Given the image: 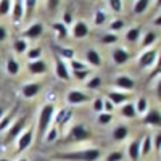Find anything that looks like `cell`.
<instances>
[{
    "instance_id": "cell-55",
    "label": "cell",
    "mask_w": 161,
    "mask_h": 161,
    "mask_svg": "<svg viewBox=\"0 0 161 161\" xmlns=\"http://www.w3.org/2000/svg\"><path fill=\"white\" fill-rule=\"evenodd\" d=\"M0 161H10L8 158H2V159H0Z\"/></svg>"
},
{
    "instance_id": "cell-16",
    "label": "cell",
    "mask_w": 161,
    "mask_h": 161,
    "mask_svg": "<svg viewBox=\"0 0 161 161\" xmlns=\"http://www.w3.org/2000/svg\"><path fill=\"white\" fill-rule=\"evenodd\" d=\"M40 90V86L37 82H31V84H24L21 87V93L24 98H34Z\"/></svg>"
},
{
    "instance_id": "cell-24",
    "label": "cell",
    "mask_w": 161,
    "mask_h": 161,
    "mask_svg": "<svg viewBox=\"0 0 161 161\" xmlns=\"http://www.w3.org/2000/svg\"><path fill=\"white\" fill-rule=\"evenodd\" d=\"M7 73L10 76H16L19 73V63L15 58H8V61H7Z\"/></svg>"
},
{
    "instance_id": "cell-40",
    "label": "cell",
    "mask_w": 161,
    "mask_h": 161,
    "mask_svg": "<svg viewBox=\"0 0 161 161\" xmlns=\"http://www.w3.org/2000/svg\"><path fill=\"white\" fill-rule=\"evenodd\" d=\"M10 8H11V5L8 0H2L0 2V16H7L10 13Z\"/></svg>"
},
{
    "instance_id": "cell-44",
    "label": "cell",
    "mask_w": 161,
    "mask_h": 161,
    "mask_svg": "<svg viewBox=\"0 0 161 161\" xmlns=\"http://www.w3.org/2000/svg\"><path fill=\"white\" fill-rule=\"evenodd\" d=\"M113 111H114V105H113L108 98H105V100H103V113H110V114H111Z\"/></svg>"
},
{
    "instance_id": "cell-14",
    "label": "cell",
    "mask_w": 161,
    "mask_h": 161,
    "mask_svg": "<svg viewBox=\"0 0 161 161\" xmlns=\"http://www.w3.org/2000/svg\"><path fill=\"white\" fill-rule=\"evenodd\" d=\"M71 32H73V37H76V39H84L89 36V26L84 21H77V23H74Z\"/></svg>"
},
{
    "instance_id": "cell-12",
    "label": "cell",
    "mask_w": 161,
    "mask_h": 161,
    "mask_svg": "<svg viewBox=\"0 0 161 161\" xmlns=\"http://www.w3.org/2000/svg\"><path fill=\"white\" fill-rule=\"evenodd\" d=\"M111 58H113V61H114L116 64H124V63L129 61L130 55H129V52H127L126 48L118 47V48H114V50L111 52Z\"/></svg>"
},
{
    "instance_id": "cell-38",
    "label": "cell",
    "mask_w": 161,
    "mask_h": 161,
    "mask_svg": "<svg viewBox=\"0 0 161 161\" xmlns=\"http://www.w3.org/2000/svg\"><path fill=\"white\" fill-rule=\"evenodd\" d=\"M123 159H124V155L121 152H111L105 158V161H123Z\"/></svg>"
},
{
    "instance_id": "cell-15",
    "label": "cell",
    "mask_w": 161,
    "mask_h": 161,
    "mask_svg": "<svg viewBox=\"0 0 161 161\" xmlns=\"http://www.w3.org/2000/svg\"><path fill=\"white\" fill-rule=\"evenodd\" d=\"M28 71H29L31 74H36V76L44 74V73L47 71V63H45V61H42V60L29 61V63H28Z\"/></svg>"
},
{
    "instance_id": "cell-7",
    "label": "cell",
    "mask_w": 161,
    "mask_h": 161,
    "mask_svg": "<svg viewBox=\"0 0 161 161\" xmlns=\"http://www.w3.org/2000/svg\"><path fill=\"white\" fill-rule=\"evenodd\" d=\"M32 139H34V132L32 129H28V130H24L21 136H19V140H18V152H24V150H28L29 148V145L32 143Z\"/></svg>"
},
{
    "instance_id": "cell-9",
    "label": "cell",
    "mask_w": 161,
    "mask_h": 161,
    "mask_svg": "<svg viewBox=\"0 0 161 161\" xmlns=\"http://www.w3.org/2000/svg\"><path fill=\"white\" fill-rule=\"evenodd\" d=\"M114 84H116V87H119L121 90H124V92H129V90H132L134 87H136L134 79H132L130 76H126V74L118 76L116 80H114Z\"/></svg>"
},
{
    "instance_id": "cell-51",
    "label": "cell",
    "mask_w": 161,
    "mask_h": 161,
    "mask_svg": "<svg viewBox=\"0 0 161 161\" xmlns=\"http://www.w3.org/2000/svg\"><path fill=\"white\" fill-rule=\"evenodd\" d=\"M58 3H60L58 0H50V2H48V7H50V8H55Z\"/></svg>"
},
{
    "instance_id": "cell-3",
    "label": "cell",
    "mask_w": 161,
    "mask_h": 161,
    "mask_svg": "<svg viewBox=\"0 0 161 161\" xmlns=\"http://www.w3.org/2000/svg\"><path fill=\"white\" fill-rule=\"evenodd\" d=\"M89 100V93L82 92V90H77V89H73L68 92L66 95V102L69 105H79V103H86Z\"/></svg>"
},
{
    "instance_id": "cell-37",
    "label": "cell",
    "mask_w": 161,
    "mask_h": 161,
    "mask_svg": "<svg viewBox=\"0 0 161 161\" xmlns=\"http://www.w3.org/2000/svg\"><path fill=\"white\" fill-rule=\"evenodd\" d=\"M97 121H98V124H110L113 121V114H110V113H100Z\"/></svg>"
},
{
    "instance_id": "cell-54",
    "label": "cell",
    "mask_w": 161,
    "mask_h": 161,
    "mask_svg": "<svg viewBox=\"0 0 161 161\" xmlns=\"http://www.w3.org/2000/svg\"><path fill=\"white\" fill-rule=\"evenodd\" d=\"M18 161H28V158H21V159H18Z\"/></svg>"
},
{
    "instance_id": "cell-41",
    "label": "cell",
    "mask_w": 161,
    "mask_h": 161,
    "mask_svg": "<svg viewBox=\"0 0 161 161\" xmlns=\"http://www.w3.org/2000/svg\"><path fill=\"white\" fill-rule=\"evenodd\" d=\"M95 24L97 26H102V24H105V21H106V13L103 11V10H98L97 13H95Z\"/></svg>"
},
{
    "instance_id": "cell-52",
    "label": "cell",
    "mask_w": 161,
    "mask_h": 161,
    "mask_svg": "<svg viewBox=\"0 0 161 161\" xmlns=\"http://www.w3.org/2000/svg\"><path fill=\"white\" fill-rule=\"evenodd\" d=\"M153 24L156 26V28H159V24H161V16H156L155 21H153Z\"/></svg>"
},
{
    "instance_id": "cell-11",
    "label": "cell",
    "mask_w": 161,
    "mask_h": 161,
    "mask_svg": "<svg viewBox=\"0 0 161 161\" xmlns=\"http://www.w3.org/2000/svg\"><path fill=\"white\" fill-rule=\"evenodd\" d=\"M55 73H57V76H58L61 80H69V77H71L68 66H66V63H64L60 57L55 58Z\"/></svg>"
},
{
    "instance_id": "cell-29",
    "label": "cell",
    "mask_w": 161,
    "mask_h": 161,
    "mask_svg": "<svg viewBox=\"0 0 161 161\" xmlns=\"http://www.w3.org/2000/svg\"><path fill=\"white\" fill-rule=\"evenodd\" d=\"M28 58L31 61H36V60H40V55H42V48L40 47H34V48H28Z\"/></svg>"
},
{
    "instance_id": "cell-43",
    "label": "cell",
    "mask_w": 161,
    "mask_h": 161,
    "mask_svg": "<svg viewBox=\"0 0 161 161\" xmlns=\"http://www.w3.org/2000/svg\"><path fill=\"white\" fill-rule=\"evenodd\" d=\"M108 5H110V8H111L113 11H116V13L123 10V2H121V0H110Z\"/></svg>"
},
{
    "instance_id": "cell-48",
    "label": "cell",
    "mask_w": 161,
    "mask_h": 161,
    "mask_svg": "<svg viewBox=\"0 0 161 161\" xmlns=\"http://www.w3.org/2000/svg\"><path fill=\"white\" fill-rule=\"evenodd\" d=\"M155 150L156 152H159V148H161V136H159V134H155Z\"/></svg>"
},
{
    "instance_id": "cell-53",
    "label": "cell",
    "mask_w": 161,
    "mask_h": 161,
    "mask_svg": "<svg viewBox=\"0 0 161 161\" xmlns=\"http://www.w3.org/2000/svg\"><path fill=\"white\" fill-rule=\"evenodd\" d=\"M3 114H5V108H3V106H0V119L3 118Z\"/></svg>"
},
{
    "instance_id": "cell-22",
    "label": "cell",
    "mask_w": 161,
    "mask_h": 161,
    "mask_svg": "<svg viewBox=\"0 0 161 161\" xmlns=\"http://www.w3.org/2000/svg\"><path fill=\"white\" fill-rule=\"evenodd\" d=\"M152 152V136H147L143 137V140L140 142V155H143V156H147Z\"/></svg>"
},
{
    "instance_id": "cell-30",
    "label": "cell",
    "mask_w": 161,
    "mask_h": 161,
    "mask_svg": "<svg viewBox=\"0 0 161 161\" xmlns=\"http://www.w3.org/2000/svg\"><path fill=\"white\" fill-rule=\"evenodd\" d=\"M13 114L15 113H8V114H3V118L0 119V132L8 129L11 126V119H13Z\"/></svg>"
},
{
    "instance_id": "cell-25",
    "label": "cell",
    "mask_w": 161,
    "mask_h": 161,
    "mask_svg": "<svg viewBox=\"0 0 161 161\" xmlns=\"http://www.w3.org/2000/svg\"><path fill=\"white\" fill-rule=\"evenodd\" d=\"M140 32H142L140 28H132V29H129V31L126 32V40H127V42H130V44L137 42L139 37H140Z\"/></svg>"
},
{
    "instance_id": "cell-27",
    "label": "cell",
    "mask_w": 161,
    "mask_h": 161,
    "mask_svg": "<svg viewBox=\"0 0 161 161\" xmlns=\"http://www.w3.org/2000/svg\"><path fill=\"white\" fill-rule=\"evenodd\" d=\"M156 39H158L156 31H150V32H147V34H145V37H143L142 45H143V47H152V45L156 42Z\"/></svg>"
},
{
    "instance_id": "cell-34",
    "label": "cell",
    "mask_w": 161,
    "mask_h": 161,
    "mask_svg": "<svg viewBox=\"0 0 161 161\" xmlns=\"http://www.w3.org/2000/svg\"><path fill=\"white\" fill-rule=\"evenodd\" d=\"M60 55L66 60H74V50L73 48H66V47H58Z\"/></svg>"
},
{
    "instance_id": "cell-17",
    "label": "cell",
    "mask_w": 161,
    "mask_h": 161,
    "mask_svg": "<svg viewBox=\"0 0 161 161\" xmlns=\"http://www.w3.org/2000/svg\"><path fill=\"white\" fill-rule=\"evenodd\" d=\"M86 60H87L92 66H102V63H103L100 53H98L97 50H93V48H89V50L86 52Z\"/></svg>"
},
{
    "instance_id": "cell-26",
    "label": "cell",
    "mask_w": 161,
    "mask_h": 161,
    "mask_svg": "<svg viewBox=\"0 0 161 161\" xmlns=\"http://www.w3.org/2000/svg\"><path fill=\"white\" fill-rule=\"evenodd\" d=\"M103 84V79L100 76H92L89 80H87V89L89 90H95V89H100Z\"/></svg>"
},
{
    "instance_id": "cell-13",
    "label": "cell",
    "mask_w": 161,
    "mask_h": 161,
    "mask_svg": "<svg viewBox=\"0 0 161 161\" xmlns=\"http://www.w3.org/2000/svg\"><path fill=\"white\" fill-rule=\"evenodd\" d=\"M143 123L147 126H158L161 123V114H159V110L158 108H152L145 113V118H143Z\"/></svg>"
},
{
    "instance_id": "cell-18",
    "label": "cell",
    "mask_w": 161,
    "mask_h": 161,
    "mask_svg": "<svg viewBox=\"0 0 161 161\" xmlns=\"http://www.w3.org/2000/svg\"><path fill=\"white\" fill-rule=\"evenodd\" d=\"M127 155L132 161H139L140 158V140H132L129 148H127Z\"/></svg>"
},
{
    "instance_id": "cell-4",
    "label": "cell",
    "mask_w": 161,
    "mask_h": 161,
    "mask_svg": "<svg viewBox=\"0 0 161 161\" xmlns=\"http://www.w3.org/2000/svg\"><path fill=\"white\" fill-rule=\"evenodd\" d=\"M24 126H26V118H19L15 124H11V126H10V129H8V132H7L5 140H7V142H11L15 137L21 136V132H23Z\"/></svg>"
},
{
    "instance_id": "cell-21",
    "label": "cell",
    "mask_w": 161,
    "mask_h": 161,
    "mask_svg": "<svg viewBox=\"0 0 161 161\" xmlns=\"http://www.w3.org/2000/svg\"><path fill=\"white\" fill-rule=\"evenodd\" d=\"M127 136H129V127L124 126V124L118 126V127L113 130V139H114V140H124Z\"/></svg>"
},
{
    "instance_id": "cell-36",
    "label": "cell",
    "mask_w": 161,
    "mask_h": 161,
    "mask_svg": "<svg viewBox=\"0 0 161 161\" xmlns=\"http://www.w3.org/2000/svg\"><path fill=\"white\" fill-rule=\"evenodd\" d=\"M123 28H124V21H123V19H114V21H111V24H110V29H111L113 34H116L118 31H121Z\"/></svg>"
},
{
    "instance_id": "cell-33",
    "label": "cell",
    "mask_w": 161,
    "mask_h": 161,
    "mask_svg": "<svg viewBox=\"0 0 161 161\" xmlns=\"http://www.w3.org/2000/svg\"><path fill=\"white\" fill-rule=\"evenodd\" d=\"M118 42V34H113V32H108L102 37V44L103 45H111V44H116Z\"/></svg>"
},
{
    "instance_id": "cell-45",
    "label": "cell",
    "mask_w": 161,
    "mask_h": 161,
    "mask_svg": "<svg viewBox=\"0 0 161 161\" xmlns=\"http://www.w3.org/2000/svg\"><path fill=\"white\" fill-rule=\"evenodd\" d=\"M74 74V77L77 79V80H84V79H87L89 76H90V69H84V71H76V73H73Z\"/></svg>"
},
{
    "instance_id": "cell-39",
    "label": "cell",
    "mask_w": 161,
    "mask_h": 161,
    "mask_svg": "<svg viewBox=\"0 0 161 161\" xmlns=\"http://www.w3.org/2000/svg\"><path fill=\"white\" fill-rule=\"evenodd\" d=\"M57 137H58V129H57V127H52V129L48 130V134H45V136H44L45 142H55Z\"/></svg>"
},
{
    "instance_id": "cell-1",
    "label": "cell",
    "mask_w": 161,
    "mask_h": 161,
    "mask_svg": "<svg viewBox=\"0 0 161 161\" xmlns=\"http://www.w3.org/2000/svg\"><path fill=\"white\" fill-rule=\"evenodd\" d=\"M102 152L98 148H89L80 152H69V153H60L55 158L61 161H97L100 159Z\"/></svg>"
},
{
    "instance_id": "cell-31",
    "label": "cell",
    "mask_w": 161,
    "mask_h": 161,
    "mask_svg": "<svg viewBox=\"0 0 161 161\" xmlns=\"http://www.w3.org/2000/svg\"><path fill=\"white\" fill-rule=\"evenodd\" d=\"M150 3L152 2H148V0H139V2L134 3V11L136 13H143L147 8L150 7Z\"/></svg>"
},
{
    "instance_id": "cell-46",
    "label": "cell",
    "mask_w": 161,
    "mask_h": 161,
    "mask_svg": "<svg viewBox=\"0 0 161 161\" xmlns=\"http://www.w3.org/2000/svg\"><path fill=\"white\" fill-rule=\"evenodd\" d=\"M64 116H66V110H61V111H58V114H57V118H53L55 119V124H64Z\"/></svg>"
},
{
    "instance_id": "cell-42",
    "label": "cell",
    "mask_w": 161,
    "mask_h": 161,
    "mask_svg": "<svg viewBox=\"0 0 161 161\" xmlns=\"http://www.w3.org/2000/svg\"><path fill=\"white\" fill-rule=\"evenodd\" d=\"M93 111L95 113H103V98H100V97H97L95 100H93Z\"/></svg>"
},
{
    "instance_id": "cell-23",
    "label": "cell",
    "mask_w": 161,
    "mask_h": 161,
    "mask_svg": "<svg viewBox=\"0 0 161 161\" xmlns=\"http://www.w3.org/2000/svg\"><path fill=\"white\" fill-rule=\"evenodd\" d=\"M13 48H15L16 53L23 55V53L28 52V42H26V39L19 37V39H15V42H13Z\"/></svg>"
},
{
    "instance_id": "cell-20",
    "label": "cell",
    "mask_w": 161,
    "mask_h": 161,
    "mask_svg": "<svg viewBox=\"0 0 161 161\" xmlns=\"http://www.w3.org/2000/svg\"><path fill=\"white\" fill-rule=\"evenodd\" d=\"M121 114H123L124 118H129V119L136 118V116H137V111H136V105H134V103H130V102H126L123 106H121Z\"/></svg>"
},
{
    "instance_id": "cell-50",
    "label": "cell",
    "mask_w": 161,
    "mask_h": 161,
    "mask_svg": "<svg viewBox=\"0 0 161 161\" xmlns=\"http://www.w3.org/2000/svg\"><path fill=\"white\" fill-rule=\"evenodd\" d=\"M7 39V29L3 28L2 24H0V42H2V40H5Z\"/></svg>"
},
{
    "instance_id": "cell-49",
    "label": "cell",
    "mask_w": 161,
    "mask_h": 161,
    "mask_svg": "<svg viewBox=\"0 0 161 161\" xmlns=\"http://www.w3.org/2000/svg\"><path fill=\"white\" fill-rule=\"evenodd\" d=\"M63 19H64V23H63L64 26H66V24H69V23L73 21V18H71V13H69V11H66L64 15H63Z\"/></svg>"
},
{
    "instance_id": "cell-8",
    "label": "cell",
    "mask_w": 161,
    "mask_h": 161,
    "mask_svg": "<svg viewBox=\"0 0 161 161\" xmlns=\"http://www.w3.org/2000/svg\"><path fill=\"white\" fill-rule=\"evenodd\" d=\"M42 32H44V26L40 24V23H32L28 29H26L24 32H23V39H31V40H36V39H39L40 36H42Z\"/></svg>"
},
{
    "instance_id": "cell-35",
    "label": "cell",
    "mask_w": 161,
    "mask_h": 161,
    "mask_svg": "<svg viewBox=\"0 0 161 161\" xmlns=\"http://www.w3.org/2000/svg\"><path fill=\"white\" fill-rule=\"evenodd\" d=\"M71 68H73V73L89 69V68H87V64H86L84 61H79V60H71Z\"/></svg>"
},
{
    "instance_id": "cell-32",
    "label": "cell",
    "mask_w": 161,
    "mask_h": 161,
    "mask_svg": "<svg viewBox=\"0 0 161 161\" xmlns=\"http://www.w3.org/2000/svg\"><path fill=\"white\" fill-rule=\"evenodd\" d=\"M52 28L55 29V32H57L60 37H66V36H68V28H66L63 23H53Z\"/></svg>"
},
{
    "instance_id": "cell-47",
    "label": "cell",
    "mask_w": 161,
    "mask_h": 161,
    "mask_svg": "<svg viewBox=\"0 0 161 161\" xmlns=\"http://www.w3.org/2000/svg\"><path fill=\"white\" fill-rule=\"evenodd\" d=\"M23 5H24L26 10H28V15H31V11L36 8V2H34V0H28V2H23Z\"/></svg>"
},
{
    "instance_id": "cell-28",
    "label": "cell",
    "mask_w": 161,
    "mask_h": 161,
    "mask_svg": "<svg viewBox=\"0 0 161 161\" xmlns=\"http://www.w3.org/2000/svg\"><path fill=\"white\" fill-rule=\"evenodd\" d=\"M134 105H136V111L137 113H147L148 111V102H147L145 97H140L137 100V103H134Z\"/></svg>"
},
{
    "instance_id": "cell-5",
    "label": "cell",
    "mask_w": 161,
    "mask_h": 161,
    "mask_svg": "<svg viewBox=\"0 0 161 161\" xmlns=\"http://www.w3.org/2000/svg\"><path fill=\"white\" fill-rule=\"evenodd\" d=\"M158 58V50L156 48H150V50H147L143 52L140 58H139V64L142 66V68H148V66H152Z\"/></svg>"
},
{
    "instance_id": "cell-2",
    "label": "cell",
    "mask_w": 161,
    "mask_h": 161,
    "mask_svg": "<svg viewBox=\"0 0 161 161\" xmlns=\"http://www.w3.org/2000/svg\"><path fill=\"white\" fill-rule=\"evenodd\" d=\"M53 113H55V106L52 103H47L42 106V110H40V116H39V137H44L50 124L53 123Z\"/></svg>"
},
{
    "instance_id": "cell-19",
    "label": "cell",
    "mask_w": 161,
    "mask_h": 161,
    "mask_svg": "<svg viewBox=\"0 0 161 161\" xmlns=\"http://www.w3.org/2000/svg\"><path fill=\"white\" fill-rule=\"evenodd\" d=\"M24 18V5L23 2H13V21L15 23H19L21 19Z\"/></svg>"
},
{
    "instance_id": "cell-6",
    "label": "cell",
    "mask_w": 161,
    "mask_h": 161,
    "mask_svg": "<svg viewBox=\"0 0 161 161\" xmlns=\"http://www.w3.org/2000/svg\"><path fill=\"white\" fill-rule=\"evenodd\" d=\"M90 136H92L90 129L82 124H77L71 129V139L74 140H86V139H90Z\"/></svg>"
},
{
    "instance_id": "cell-10",
    "label": "cell",
    "mask_w": 161,
    "mask_h": 161,
    "mask_svg": "<svg viewBox=\"0 0 161 161\" xmlns=\"http://www.w3.org/2000/svg\"><path fill=\"white\" fill-rule=\"evenodd\" d=\"M108 95V100L114 105V106H118V105H123V103H126V102H129V93L127 92H121V90H111V92H108L106 93Z\"/></svg>"
}]
</instances>
